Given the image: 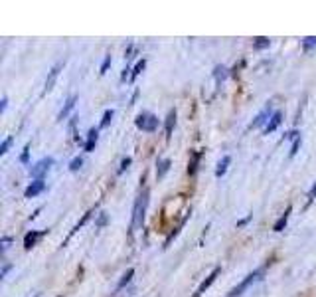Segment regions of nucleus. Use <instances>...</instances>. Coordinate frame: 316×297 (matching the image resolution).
<instances>
[{"mask_svg":"<svg viewBox=\"0 0 316 297\" xmlns=\"http://www.w3.org/2000/svg\"><path fill=\"white\" fill-rule=\"evenodd\" d=\"M148 196H150V191L144 189L137 200H135V208H133V220H131V232L138 230L144 222V212H146V206H148Z\"/></svg>","mask_w":316,"mask_h":297,"instance_id":"obj_1","label":"nucleus"},{"mask_svg":"<svg viewBox=\"0 0 316 297\" xmlns=\"http://www.w3.org/2000/svg\"><path fill=\"white\" fill-rule=\"evenodd\" d=\"M263 274H265V268H259V270H255L253 274H249L239 285H235L231 291H229V295L227 297H241L243 295V291H247L253 283H257L259 279H263Z\"/></svg>","mask_w":316,"mask_h":297,"instance_id":"obj_2","label":"nucleus"},{"mask_svg":"<svg viewBox=\"0 0 316 297\" xmlns=\"http://www.w3.org/2000/svg\"><path fill=\"white\" fill-rule=\"evenodd\" d=\"M135 125H137L138 129L146 131V133H154L156 127H158V117L152 115V113H148V111H142V113H138Z\"/></svg>","mask_w":316,"mask_h":297,"instance_id":"obj_3","label":"nucleus"},{"mask_svg":"<svg viewBox=\"0 0 316 297\" xmlns=\"http://www.w3.org/2000/svg\"><path fill=\"white\" fill-rule=\"evenodd\" d=\"M52 165H54V159H52V157H46V159L38 161V163L32 167L30 174H32L36 180H44V176H46V172L52 169Z\"/></svg>","mask_w":316,"mask_h":297,"instance_id":"obj_4","label":"nucleus"},{"mask_svg":"<svg viewBox=\"0 0 316 297\" xmlns=\"http://www.w3.org/2000/svg\"><path fill=\"white\" fill-rule=\"evenodd\" d=\"M219 274H221V268H216V270H214V272H212V274H210V276H208V277H206V279L202 281V285L196 289L194 297H202V295L206 293V289H208V287H210V285H212V283H214V281L217 279V276H219Z\"/></svg>","mask_w":316,"mask_h":297,"instance_id":"obj_5","label":"nucleus"},{"mask_svg":"<svg viewBox=\"0 0 316 297\" xmlns=\"http://www.w3.org/2000/svg\"><path fill=\"white\" fill-rule=\"evenodd\" d=\"M93 212H95V208H91V210H87V212L83 214V218H81V220H79V222H77V224L73 226V230H71V232L67 234V238H65V242H63L61 246H67V242H69V240H71V238H73V236H75V234H77L79 230H81V228H83V226L87 224V220L91 218V214H93Z\"/></svg>","mask_w":316,"mask_h":297,"instance_id":"obj_6","label":"nucleus"},{"mask_svg":"<svg viewBox=\"0 0 316 297\" xmlns=\"http://www.w3.org/2000/svg\"><path fill=\"white\" fill-rule=\"evenodd\" d=\"M273 115H275V111L271 109V103H269V105H267V107H265V109L261 111V113H259V115L255 117V121L251 123V127H261V125H265V123H269Z\"/></svg>","mask_w":316,"mask_h":297,"instance_id":"obj_7","label":"nucleus"},{"mask_svg":"<svg viewBox=\"0 0 316 297\" xmlns=\"http://www.w3.org/2000/svg\"><path fill=\"white\" fill-rule=\"evenodd\" d=\"M44 189H46V182H44V180H34L30 187L24 191V196H26V198H34V196H38L40 192H44Z\"/></svg>","mask_w":316,"mask_h":297,"instance_id":"obj_8","label":"nucleus"},{"mask_svg":"<svg viewBox=\"0 0 316 297\" xmlns=\"http://www.w3.org/2000/svg\"><path fill=\"white\" fill-rule=\"evenodd\" d=\"M63 67V64L59 62V64H56L52 69H50V76H48V80H46V87H44V93H48L52 87H54V84H56V80H58V76H59V69Z\"/></svg>","mask_w":316,"mask_h":297,"instance_id":"obj_9","label":"nucleus"},{"mask_svg":"<svg viewBox=\"0 0 316 297\" xmlns=\"http://www.w3.org/2000/svg\"><path fill=\"white\" fill-rule=\"evenodd\" d=\"M283 123V113H281V111H275V115L271 117V121L265 125V129H263V133L265 135H269V133H273L276 127H279Z\"/></svg>","mask_w":316,"mask_h":297,"instance_id":"obj_10","label":"nucleus"},{"mask_svg":"<svg viewBox=\"0 0 316 297\" xmlns=\"http://www.w3.org/2000/svg\"><path fill=\"white\" fill-rule=\"evenodd\" d=\"M44 234H46V230H44V232H36V230L28 232V234L24 236V248H26V250H32V248L36 246V242H38L40 238H42Z\"/></svg>","mask_w":316,"mask_h":297,"instance_id":"obj_11","label":"nucleus"},{"mask_svg":"<svg viewBox=\"0 0 316 297\" xmlns=\"http://www.w3.org/2000/svg\"><path fill=\"white\" fill-rule=\"evenodd\" d=\"M75 101H77V95H69L67 97V101H65V105H63V109L59 111V115H58V121H63L71 111H73V107H75Z\"/></svg>","mask_w":316,"mask_h":297,"instance_id":"obj_12","label":"nucleus"},{"mask_svg":"<svg viewBox=\"0 0 316 297\" xmlns=\"http://www.w3.org/2000/svg\"><path fill=\"white\" fill-rule=\"evenodd\" d=\"M202 151H192L190 153V163H188V174L192 176V174H196V170H198V163H200V159H202Z\"/></svg>","mask_w":316,"mask_h":297,"instance_id":"obj_13","label":"nucleus"},{"mask_svg":"<svg viewBox=\"0 0 316 297\" xmlns=\"http://www.w3.org/2000/svg\"><path fill=\"white\" fill-rule=\"evenodd\" d=\"M97 141H99V131H97V129H91V131L87 133V141H85V145H83L85 153H91V151H93L95 145H97Z\"/></svg>","mask_w":316,"mask_h":297,"instance_id":"obj_14","label":"nucleus"},{"mask_svg":"<svg viewBox=\"0 0 316 297\" xmlns=\"http://www.w3.org/2000/svg\"><path fill=\"white\" fill-rule=\"evenodd\" d=\"M170 159H160L156 163V178H164V174L170 170Z\"/></svg>","mask_w":316,"mask_h":297,"instance_id":"obj_15","label":"nucleus"},{"mask_svg":"<svg viewBox=\"0 0 316 297\" xmlns=\"http://www.w3.org/2000/svg\"><path fill=\"white\" fill-rule=\"evenodd\" d=\"M229 165H231V157H229V155H225V157H223V159H221V161L217 163V169H216V176H217V178H221V176H223V174L227 172V167H229Z\"/></svg>","mask_w":316,"mask_h":297,"instance_id":"obj_16","label":"nucleus"},{"mask_svg":"<svg viewBox=\"0 0 316 297\" xmlns=\"http://www.w3.org/2000/svg\"><path fill=\"white\" fill-rule=\"evenodd\" d=\"M289 214H291V206L285 210V214H283L279 220L275 222V226H273V230H275V232H283V228L287 226V222H289Z\"/></svg>","mask_w":316,"mask_h":297,"instance_id":"obj_17","label":"nucleus"},{"mask_svg":"<svg viewBox=\"0 0 316 297\" xmlns=\"http://www.w3.org/2000/svg\"><path fill=\"white\" fill-rule=\"evenodd\" d=\"M214 78H216L217 85H221V82H225V78H227V67L225 65H217L214 69Z\"/></svg>","mask_w":316,"mask_h":297,"instance_id":"obj_18","label":"nucleus"},{"mask_svg":"<svg viewBox=\"0 0 316 297\" xmlns=\"http://www.w3.org/2000/svg\"><path fill=\"white\" fill-rule=\"evenodd\" d=\"M174 123H176V111L172 109L170 113H168V117H166V139H170V137H172V129H174Z\"/></svg>","mask_w":316,"mask_h":297,"instance_id":"obj_19","label":"nucleus"},{"mask_svg":"<svg viewBox=\"0 0 316 297\" xmlns=\"http://www.w3.org/2000/svg\"><path fill=\"white\" fill-rule=\"evenodd\" d=\"M133 276H135V270H133V268H131V270H127V274L123 276V279H121V281L117 283L115 291H121V289H123V287H125V285H127V283H129V281L133 279Z\"/></svg>","mask_w":316,"mask_h":297,"instance_id":"obj_20","label":"nucleus"},{"mask_svg":"<svg viewBox=\"0 0 316 297\" xmlns=\"http://www.w3.org/2000/svg\"><path fill=\"white\" fill-rule=\"evenodd\" d=\"M271 46V40L269 38H255V42H253V50H265V48H269Z\"/></svg>","mask_w":316,"mask_h":297,"instance_id":"obj_21","label":"nucleus"},{"mask_svg":"<svg viewBox=\"0 0 316 297\" xmlns=\"http://www.w3.org/2000/svg\"><path fill=\"white\" fill-rule=\"evenodd\" d=\"M144 67H146V60H140V62L135 65V69H133V73H131V80H133V82H135V80L140 76V71H142Z\"/></svg>","mask_w":316,"mask_h":297,"instance_id":"obj_22","label":"nucleus"},{"mask_svg":"<svg viewBox=\"0 0 316 297\" xmlns=\"http://www.w3.org/2000/svg\"><path fill=\"white\" fill-rule=\"evenodd\" d=\"M113 115H115V111H113V109H107V111H105V113H103V121H101V129L109 127V123L113 121Z\"/></svg>","mask_w":316,"mask_h":297,"instance_id":"obj_23","label":"nucleus"},{"mask_svg":"<svg viewBox=\"0 0 316 297\" xmlns=\"http://www.w3.org/2000/svg\"><path fill=\"white\" fill-rule=\"evenodd\" d=\"M314 46H316V38H314V36H308V38L302 40V50H304V52H308V50L314 48Z\"/></svg>","mask_w":316,"mask_h":297,"instance_id":"obj_24","label":"nucleus"},{"mask_svg":"<svg viewBox=\"0 0 316 297\" xmlns=\"http://www.w3.org/2000/svg\"><path fill=\"white\" fill-rule=\"evenodd\" d=\"M81 165H83V159H81V157H75V159H71V163H69V170L75 172V170L81 169Z\"/></svg>","mask_w":316,"mask_h":297,"instance_id":"obj_25","label":"nucleus"},{"mask_svg":"<svg viewBox=\"0 0 316 297\" xmlns=\"http://www.w3.org/2000/svg\"><path fill=\"white\" fill-rule=\"evenodd\" d=\"M12 137H8V139H4L2 141V145H0V155H6L8 153V148H10V145H12Z\"/></svg>","mask_w":316,"mask_h":297,"instance_id":"obj_26","label":"nucleus"},{"mask_svg":"<svg viewBox=\"0 0 316 297\" xmlns=\"http://www.w3.org/2000/svg\"><path fill=\"white\" fill-rule=\"evenodd\" d=\"M300 143H302V139H300V137H298L296 141H293V147H291V155H289L291 159H293V157H295V155L298 153V148H300Z\"/></svg>","mask_w":316,"mask_h":297,"instance_id":"obj_27","label":"nucleus"},{"mask_svg":"<svg viewBox=\"0 0 316 297\" xmlns=\"http://www.w3.org/2000/svg\"><path fill=\"white\" fill-rule=\"evenodd\" d=\"M314 200H316V184H314V187L310 189V192H308V202H306V206H310Z\"/></svg>","mask_w":316,"mask_h":297,"instance_id":"obj_28","label":"nucleus"},{"mask_svg":"<svg viewBox=\"0 0 316 297\" xmlns=\"http://www.w3.org/2000/svg\"><path fill=\"white\" fill-rule=\"evenodd\" d=\"M109 65H111V56H105V60H103V64H101V73H107Z\"/></svg>","mask_w":316,"mask_h":297,"instance_id":"obj_29","label":"nucleus"},{"mask_svg":"<svg viewBox=\"0 0 316 297\" xmlns=\"http://www.w3.org/2000/svg\"><path fill=\"white\" fill-rule=\"evenodd\" d=\"M10 244H12V238H10V236H4V238H2V254L10 248Z\"/></svg>","mask_w":316,"mask_h":297,"instance_id":"obj_30","label":"nucleus"},{"mask_svg":"<svg viewBox=\"0 0 316 297\" xmlns=\"http://www.w3.org/2000/svg\"><path fill=\"white\" fill-rule=\"evenodd\" d=\"M129 165H131V157L123 159V163H121V169H118V174H121V172H125V170L129 169Z\"/></svg>","mask_w":316,"mask_h":297,"instance_id":"obj_31","label":"nucleus"},{"mask_svg":"<svg viewBox=\"0 0 316 297\" xmlns=\"http://www.w3.org/2000/svg\"><path fill=\"white\" fill-rule=\"evenodd\" d=\"M28 151H30V145H26V147H24V153H22V157H20V161H22L24 165L28 163Z\"/></svg>","mask_w":316,"mask_h":297,"instance_id":"obj_32","label":"nucleus"},{"mask_svg":"<svg viewBox=\"0 0 316 297\" xmlns=\"http://www.w3.org/2000/svg\"><path fill=\"white\" fill-rule=\"evenodd\" d=\"M10 268H12L10 264H4V268H2V277H6V274L10 272Z\"/></svg>","mask_w":316,"mask_h":297,"instance_id":"obj_33","label":"nucleus"},{"mask_svg":"<svg viewBox=\"0 0 316 297\" xmlns=\"http://www.w3.org/2000/svg\"><path fill=\"white\" fill-rule=\"evenodd\" d=\"M6 105H8V97L4 95V97H2V107H0V111H4V109H6Z\"/></svg>","mask_w":316,"mask_h":297,"instance_id":"obj_34","label":"nucleus"}]
</instances>
